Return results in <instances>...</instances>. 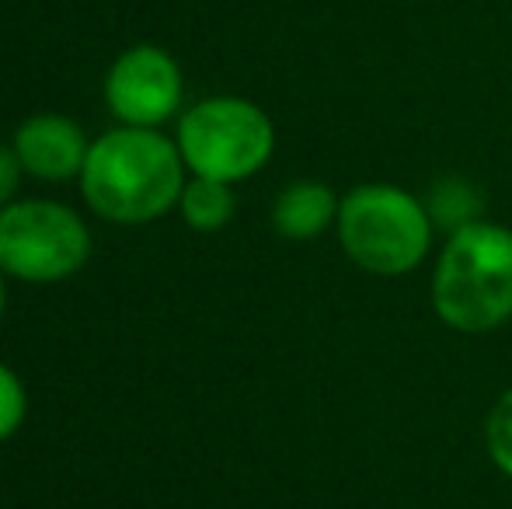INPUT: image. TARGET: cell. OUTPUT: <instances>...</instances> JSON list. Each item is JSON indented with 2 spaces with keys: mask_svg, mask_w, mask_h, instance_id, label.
<instances>
[{
  "mask_svg": "<svg viewBox=\"0 0 512 509\" xmlns=\"http://www.w3.org/2000/svg\"><path fill=\"white\" fill-rule=\"evenodd\" d=\"M81 189L98 217L112 224H150L182 199V150L157 129H112L91 143Z\"/></svg>",
  "mask_w": 512,
  "mask_h": 509,
  "instance_id": "6da1fadb",
  "label": "cell"
},
{
  "mask_svg": "<svg viewBox=\"0 0 512 509\" xmlns=\"http://www.w3.org/2000/svg\"><path fill=\"white\" fill-rule=\"evenodd\" d=\"M432 307L453 332L481 335L512 318V231L492 220L450 234L432 272Z\"/></svg>",
  "mask_w": 512,
  "mask_h": 509,
  "instance_id": "7a4b0ae2",
  "label": "cell"
},
{
  "mask_svg": "<svg viewBox=\"0 0 512 509\" xmlns=\"http://www.w3.org/2000/svg\"><path fill=\"white\" fill-rule=\"evenodd\" d=\"M335 227L345 255L373 276H405L422 265L432 245L422 199L398 185H356L342 199Z\"/></svg>",
  "mask_w": 512,
  "mask_h": 509,
  "instance_id": "3957f363",
  "label": "cell"
},
{
  "mask_svg": "<svg viewBox=\"0 0 512 509\" xmlns=\"http://www.w3.org/2000/svg\"><path fill=\"white\" fill-rule=\"evenodd\" d=\"M178 150L192 175L234 185L269 164L276 129L248 98H206L178 123Z\"/></svg>",
  "mask_w": 512,
  "mask_h": 509,
  "instance_id": "277c9868",
  "label": "cell"
},
{
  "mask_svg": "<svg viewBox=\"0 0 512 509\" xmlns=\"http://www.w3.org/2000/svg\"><path fill=\"white\" fill-rule=\"evenodd\" d=\"M91 255V234L70 206L25 199L0 210V272L25 283H60Z\"/></svg>",
  "mask_w": 512,
  "mask_h": 509,
  "instance_id": "5b68a950",
  "label": "cell"
},
{
  "mask_svg": "<svg viewBox=\"0 0 512 509\" xmlns=\"http://www.w3.org/2000/svg\"><path fill=\"white\" fill-rule=\"evenodd\" d=\"M105 102L122 126L154 129L182 105V70L157 46L126 49L108 70Z\"/></svg>",
  "mask_w": 512,
  "mask_h": 509,
  "instance_id": "8992f818",
  "label": "cell"
},
{
  "mask_svg": "<svg viewBox=\"0 0 512 509\" xmlns=\"http://www.w3.org/2000/svg\"><path fill=\"white\" fill-rule=\"evenodd\" d=\"M14 150L28 175L42 178V182H67L84 171L91 143L84 140V129L70 123L67 116L39 112L18 126Z\"/></svg>",
  "mask_w": 512,
  "mask_h": 509,
  "instance_id": "52a82bcc",
  "label": "cell"
},
{
  "mask_svg": "<svg viewBox=\"0 0 512 509\" xmlns=\"http://www.w3.org/2000/svg\"><path fill=\"white\" fill-rule=\"evenodd\" d=\"M342 199L324 182H293L276 196L272 227L286 241H314L338 224Z\"/></svg>",
  "mask_w": 512,
  "mask_h": 509,
  "instance_id": "ba28073f",
  "label": "cell"
},
{
  "mask_svg": "<svg viewBox=\"0 0 512 509\" xmlns=\"http://www.w3.org/2000/svg\"><path fill=\"white\" fill-rule=\"evenodd\" d=\"M432 220V231H446V238L481 220V192L464 175H443L429 185L422 199Z\"/></svg>",
  "mask_w": 512,
  "mask_h": 509,
  "instance_id": "9c48e42d",
  "label": "cell"
},
{
  "mask_svg": "<svg viewBox=\"0 0 512 509\" xmlns=\"http://www.w3.org/2000/svg\"><path fill=\"white\" fill-rule=\"evenodd\" d=\"M178 206H182L185 224L203 234L223 231L234 220V192L227 182H213V178L192 175V182H185Z\"/></svg>",
  "mask_w": 512,
  "mask_h": 509,
  "instance_id": "30bf717a",
  "label": "cell"
},
{
  "mask_svg": "<svg viewBox=\"0 0 512 509\" xmlns=\"http://www.w3.org/2000/svg\"><path fill=\"white\" fill-rule=\"evenodd\" d=\"M485 447L495 468L512 478V387L492 405L485 422Z\"/></svg>",
  "mask_w": 512,
  "mask_h": 509,
  "instance_id": "8fae6325",
  "label": "cell"
},
{
  "mask_svg": "<svg viewBox=\"0 0 512 509\" xmlns=\"http://www.w3.org/2000/svg\"><path fill=\"white\" fill-rule=\"evenodd\" d=\"M25 408H28L25 384L14 377L11 367L0 363V440L18 433L21 422H25Z\"/></svg>",
  "mask_w": 512,
  "mask_h": 509,
  "instance_id": "7c38bea8",
  "label": "cell"
},
{
  "mask_svg": "<svg viewBox=\"0 0 512 509\" xmlns=\"http://www.w3.org/2000/svg\"><path fill=\"white\" fill-rule=\"evenodd\" d=\"M21 157L14 147H4L0 143V210L4 206H11L14 192H18V182H21Z\"/></svg>",
  "mask_w": 512,
  "mask_h": 509,
  "instance_id": "4fadbf2b",
  "label": "cell"
},
{
  "mask_svg": "<svg viewBox=\"0 0 512 509\" xmlns=\"http://www.w3.org/2000/svg\"><path fill=\"white\" fill-rule=\"evenodd\" d=\"M4 304H7V293H4V272H0V318H4Z\"/></svg>",
  "mask_w": 512,
  "mask_h": 509,
  "instance_id": "5bb4252c",
  "label": "cell"
}]
</instances>
